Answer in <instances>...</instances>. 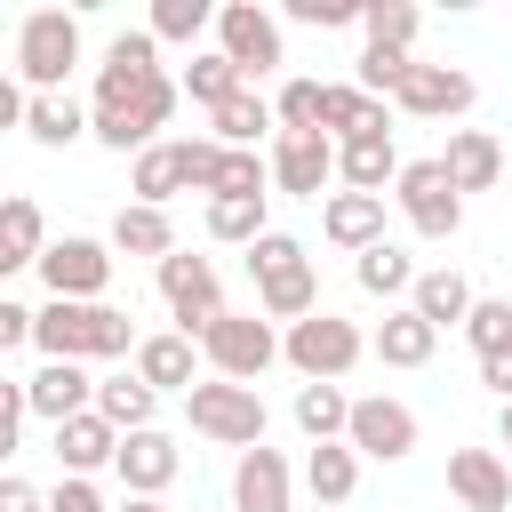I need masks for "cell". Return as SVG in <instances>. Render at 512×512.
Masks as SVG:
<instances>
[{
  "label": "cell",
  "instance_id": "obj_37",
  "mask_svg": "<svg viewBox=\"0 0 512 512\" xmlns=\"http://www.w3.org/2000/svg\"><path fill=\"white\" fill-rule=\"evenodd\" d=\"M360 32H368V48H416V32H424V16L408 8V0H368L360 8Z\"/></svg>",
  "mask_w": 512,
  "mask_h": 512
},
{
  "label": "cell",
  "instance_id": "obj_7",
  "mask_svg": "<svg viewBox=\"0 0 512 512\" xmlns=\"http://www.w3.org/2000/svg\"><path fill=\"white\" fill-rule=\"evenodd\" d=\"M392 200H400V216L424 240H456V224H464V192H456V176L440 160H408L400 184H392Z\"/></svg>",
  "mask_w": 512,
  "mask_h": 512
},
{
  "label": "cell",
  "instance_id": "obj_36",
  "mask_svg": "<svg viewBox=\"0 0 512 512\" xmlns=\"http://www.w3.org/2000/svg\"><path fill=\"white\" fill-rule=\"evenodd\" d=\"M184 88H192V104H208V112H216V104H232V96L248 88V72H240L224 48H208V56H192V64H184Z\"/></svg>",
  "mask_w": 512,
  "mask_h": 512
},
{
  "label": "cell",
  "instance_id": "obj_38",
  "mask_svg": "<svg viewBox=\"0 0 512 512\" xmlns=\"http://www.w3.org/2000/svg\"><path fill=\"white\" fill-rule=\"evenodd\" d=\"M272 224H264V200H208V240H232V248H256Z\"/></svg>",
  "mask_w": 512,
  "mask_h": 512
},
{
  "label": "cell",
  "instance_id": "obj_33",
  "mask_svg": "<svg viewBox=\"0 0 512 512\" xmlns=\"http://www.w3.org/2000/svg\"><path fill=\"white\" fill-rule=\"evenodd\" d=\"M296 424H304L312 448H320V440H344V432H352V400H344L336 384H296Z\"/></svg>",
  "mask_w": 512,
  "mask_h": 512
},
{
  "label": "cell",
  "instance_id": "obj_6",
  "mask_svg": "<svg viewBox=\"0 0 512 512\" xmlns=\"http://www.w3.org/2000/svg\"><path fill=\"white\" fill-rule=\"evenodd\" d=\"M184 416H192V432L200 440H224V448H264V392L256 384H192L184 392Z\"/></svg>",
  "mask_w": 512,
  "mask_h": 512
},
{
  "label": "cell",
  "instance_id": "obj_30",
  "mask_svg": "<svg viewBox=\"0 0 512 512\" xmlns=\"http://www.w3.org/2000/svg\"><path fill=\"white\" fill-rule=\"evenodd\" d=\"M96 416H104V424H120V432H152L160 392H152L144 376H104V384H96Z\"/></svg>",
  "mask_w": 512,
  "mask_h": 512
},
{
  "label": "cell",
  "instance_id": "obj_1",
  "mask_svg": "<svg viewBox=\"0 0 512 512\" xmlns=\"http://www.w3.org/2000/svg\"><path fill=\"white\" fill-rule=\"evenodd\" d=\"M176 112V80L160 72V40L152 32H120L104 48V72H96V144L104 152H152V136L168 128Z\"/></svg>",
  "mask_w": 512,
  "mask_h": 512
},
{
  "label": "cell",
  "instance_id": "obj_47",
  "mask_svg": "<svg viewBox=\"0 0 512 512\" xmlns=\"http://www.w3.org/2000/svg\"><path fill=\"white\" fill-rule=\"evenodd\" d=\"M480 384H488L496 400H512V352H496V360H480Z\"/></svg>",
  "mask_w": 512,
  "mask_h": 512
},
{
  "label": "cell",
  "instance_id": "obj_23",
  "mask_svg": "<svg viewBox=\"0 0 512 512\" xmlns=\"http://www.w3.org/2000/svg\"><path fill=\"white\" fill-rule=\"evenodd\" d=\"M320 232H328L336 248L368 256V248L384 240V200H376V192H328V208H320Z\"/></svg>",
  "mask_w": 512,
  "mask_h": 512
},
{
  "label": "cell",
  "instance_id": "obj_44",
  "mask_svg": "<svg viewBox=\"0 0 512 512\" xmlns=\"http://www.w3.org/2000/svg\"><path fill=\"white\" fill-rule=\"evenodd\" d=\"M32 304H0V352H16V344H32Z\"/></svg>",
  "mask_w": 512,
  "mask_h": 512
},
{
  "label": "cell",
  "instance_id": "obj_27",
  "mask_svg": "<svg viewBox=\"0 0 512 512\" xmlns=\"http://www.w3.org/2000/svg\"><path fill=\"white\" fill-rule=\"evenodd\" d=\"M136 376H144L152 392H192V384H200V376H192V336H184V328L144 336V344H136Z\"/></svg>",
  "mask_w": 512,
  "mask_h": 512
},
{
  "label": "cell",
  "instance_id": "obj_24",
  "mask_svg": "<svg viewBox=\"0 0 512 512\" xmlns=\"http://www.w3.org/2000/svg\"><path fill=\"white\" fill-rule=\"evenodd\" d=\"M400 152H392V136H360V144H336V176H344V192H376L384 200V184H400Z\"/></svg>",
  "mask_w": 512,
  "mask_h": 512
},
{
  "label": "cell",
  "instance_id": "obj_45",
  "mask_svg": "<svg viewBox=\"0 0 512 512\" xmlns=\"http://www.w3.org/2000/svg\"><path fill=\"white\" fill-rule=\"evenodd\" d=\"M48 512H112V504H104V496H96L88 480H64V488L48 496Z\"/></svg>",
  "mask_w": 512,
  "mask_h": 512
},
{
  "label": "cell",
  "instance_id": "obj_39",
  "mask_svg": "<svg viewBox=\"0 0 512 512\" xmlns=\"http://www.w3.org/2000/svg\"><path fill=\"white\" fill-rule=\"evenodd\" d=\"M464 344H472L480 360L512 352V296H480V304H472V320H464Z\"/></svg>",
  "mask_w": 512,
  "mask_h": 512
},
{
  "label": "cell",
  "instance_id": "obj_4",
  "mask_svg": "<svg viewBox=\"0 0 512 512\" xmlns=\"http://www.w3.org/2000/svg\"><path fill=\"white\" fill-rule=\"evenodd\" d=\"M72 64H80V16L72 8H32L16 24V72L32 80V96H56Z\"/></svg>",
  "mask_w": 512,
  "mask_h": 512
},
{
  "label": "cell",
  "instance_id": "obj_5",
  "mask_svg": "<svg viewBox=\"0 0 512 512\" xmlns=\"http://www.w3.org/2000/svg\"><path fill=\"white\" fill-rule=\"evenodd\" d=\"M360 352H368V336H360L352 320H336V312H312V320H296V328L280 336V360H288L304 384H336V376H352Z\"/></svg>",
  "mask_w": 512,
  "mask_h": 512
},
{
  "label": "cell",
  "instance_id": "obj_3",
  "mask_svg": "<svg viewBox=\"0 0 512 512\" xmlns=\"http://www.w3.org/2000/svg\"><path fill=\"white\" fill-rule=\"evenodd\" d=\"M248 272H256V304H264V320H312L320 312V280H312V256H304V240H288V232H264L256 248H248Z\"/></svg>",
  "mask_w": 512,
  "mask_h": 512
},
{
  "label": "cell",
  "instance_id": "obj_20",
  "mask_svg": "<svg viewBox=\"0 0 512 512\" xmlns=\"http://www.w3.org/2000/svg\"><path fill=\"white\" fill-rule=\"evenodd\" d=\"M120 440H128V432H120V424H104L96 408H88V416H72V424H56V464H64V480H88L96 464H112V456H120Z\"/></svg>",
  "mask_w": 512,
  "mask_h": 512
},
{
  "label": "cell",
  "instance_id": "obj_11",
  "mask_svg": "<svg viewBox=\"0 0 512 512\" xmlns=\"http://www.w3.org/2000/svg\"><path fill=\"white\" fill-rule=\"evenodd\" d=\"M40 280L64 304H104V288H112V240H48Z\"/></svg>",
  "mask_w": 512,
  "mask_h": 512
},
{
  "label": "cell",
  "instance_id": "obj_25",
  "mask_svg": "<svg viewBox=\"0 0 512 512\" xmlns=\"http://www.w3.org/2000/svg\"><path fill=\"white\" fill-rule=\"evenodd\" d=\"M112 248H120V256H152V264H168V256H176V224H168V208L128 200V208L112 216Z\"/></svg>",
  "mask_w": 512,
  "mask_h": 512
},
{
  "label": "cell",
  "instance_id": "obj_16",
  "mask_svg": "<svg viewBox=\"0 0 512 512\" xmlns=\"http://www.w3.org/2000/svg\"><path fill=\"white\" fill-rule=\"evenodd\" d=\"M24 400H32V416L72 424V416H88V408H96V384L80 376V360H40V368L24 376Z\"/></svg>",
  "mask_w": 512,
  "mask_h": 512
},
{
  "label": "cell",
  "instance_id": "obj_18",
  "mask_svg": "<svg viewBox=\"0 0 512 512\" xmlns=\"http://www.w3.org/2000/svg\"><path fill=\"white\" fill-rule=\"evenodd\" d=\"M112 472H120V488H128V496H160V488L184 472V456H176V440H168V432H128V440H120V456H112Z\"/></svg>",
  "mask_w": 512,
  "mask_h": 512
},
{
  "label": "cell",
  "instance_id": "obj_28",
  "mask_svg": "<svg viewBox=\"0 0 512 512\" xmlns=\"http://www.w3.org/2000/svg\"><path fill=\"white\" fill-rule=\"evenodd\" d=\"M304 488H312V504H352V488H360V456H352V440H320L312 456H304Z\"/></svg>",
  "mask_w": 512,
  "mask_h": 512
},
{
  "label": "cell",
  "instance_id": "obj_10",
  "mask_svg": "<svg viewBox=\"0 0 512 512\" xmlns=\"http://www.w3.org/2000/svg\"><path fill=\"white\" fill-rule=\"evenodd\" d=\"M216 48H224L248 80H264V72L288 64V56H280V24H272V8H256V0H224V8H216Z\"/></svg>",
  "mask_w": 512,
  "mask_h": 512
},
{
  "label": "cell",
  "instance_id": "obj_40",
  "mask_svg": "<svg viewBox=\"0 0 512 512\" xmlns=\"http://www.w3.org/2000/svg\"><path fill=\"white\" fill-rule=\"evenodd\" d=\"M208 24H216L208 0H152V24H144V32H152V40H200Z\"/></svg>",
  "mask_w": 512,
  "mask_h": 512
},
{
  "label": "cell",
  "instance_id": "obj_8",
  "mask_svg": "<svg viewBox=\"0 0 512 512\" xmlns=\"http://www.w3.org/2000/svg\"><path fill=\"white\" fill-rule=\"evenodd\" d=\"M200 352H208V368H216L224 384H256V376L280 360V336H272V320H256V312H224V320L200 336Z\"/></svg>",
  "mask_w": 512,
  "mask_h": 512
},
{
  "label": "cell",
  "instance_id": "obj_14",
  "mask_svg": "<svg viewBox=\"0 0 512 512\" xmlns=\"http://www.w3.org/2000/svg\"><path fill=\"white\" fill-rule=\"evenodd\" d=\"M328 176H336V136H272V184L280 192H296V200H320L328 192Z\"/></svg>",
  "mask_w": 512,
  "mask_h": 512
},
{
  "label": "cell",
  "instance_id": "obj_22",
  "mask_svg": "<svg viewBox=\"0 0 512 512\" xmlns=\"http://www.w3.org/2000/svg\"><path fill=\"white\" fill-rule=\"evenodd\" d=\"M440 168L456 176V192H496V176H504V144H496L488 128H448Z\"/></svg>",
  "mask_w": 512,
  "mask_h": 512
},
{
  "label": "cell",
  "instance_id": "obj_21",
  "mask_svg": "<svg viewBox=\"0 0 512 512\" xmlns=\"http://www.w3.org/2000/svg\"><path fill=\"white\" fill-rule=\"evenodd\" d=\"M320 136H336V144L392 136V112H384V96H368L360 80H336V88H328V120H320Z\"/></svg>",
  "mask_w": 512,
  "mask_h": 512
},
{
  "label": "cell",
  "instance_id": "obj_2",
  "mask_svg": "<svg viewBox=\"0 0 512 512\" xmlns=\"http://www.w3.org/2000/svg\"><path fill=\"white\" fill-rule=\"evenodd\" d=\"M32 344L48 360H120V352H136V328H128L120 304H64V296H48L40 320H32Z\"/></svg>",
  "mask_w": 512,
  "mask_h": 512
},
{
  "label": "cell",
  "instance_id": "obj_26",
  "mask_svg": "<svg viewBox=\"0 0 512 512\" xmlns=\"http://www.w3.org/2000/svg\"><path fill=\"white\" fill-rule=\"evenodd\" d=\"M40 256H48V224H40V200H24V192H16V200L0 208V272H24V264L40 272Z\"/></svg>",
  "mask_w": 512,
  "mask_h": 512
},
{
  "label": "cell",
  "instance_id": "obj_34",
  "mask_svg": "<svg viewBox=\"0 0 512 512\" xmlns=\"http://www.w3.org/2000/svg\"><path fill=\"white\" fill-rule=\"evenodd\" d=\"M208 120H216V144H232V152H256V136H264L280 112H272L256 88H240V96H232V104H216Z\"/></svg>",
  "mask_w": 512,
  "mask_h": 512
},
{
  "label": "cell",
  "instance_id": "obj_9",
  "mask_svg": "<svg viewBox=\"0 0 512 512\" xmlns=\"http://www.w3.org/2000/svg\"><path fill=\"white\" fill-rule=\"evenodd\" d=\"M160 296H168V312H176V328H184L192 344L224 320V288H216V264H208V256H184V248H176V256L160 264Z\"/></svg>",
  "mask_w": 512,
  "mask_h": 512
},
{
  "label": "cell",
  "instance_id": "obj_17",
  "mask_svg": "<svg viewBox=\"0 0 512 512\" xmlns=\"http://www.w3.org/2000/svg\"><path fill=\"white\" fill-rule=\"evenodd\" d=\"M288 488H296V472H288L280 448H248L232 464V512H296Z\"/></svg>",
  "mask_w": 512,
  "mask_h": 512
},
{
  "label": "cell",
  "instance_id": "obj_41",
  "mask_svg": "<svg viewBox=\"0 0 512 512\" xmlns=\"http://www.w3.org/2000/svg\"><path fill=\"white\" fill-rule=\"evenodd\" d=\"M408 72H416V56H400V48H368V56H360V88H368V96H400Z\"/></svg>",
  "mask_w": 512,
  "mask_h": 512
},
{
  "label": "cell",
  "instance_id": "obj_19",
  "mask_svg": "<svg viewBox=\"0 0 512 512\" xmlns=\"http://www.w3.org/2000/svg\"><path fill=\"white\" fill-rule=\"evenodd\" d=\"M368 352H376L384 368H424V360L440 352V328H432V320H424L416 304H400V312H384V320H376Z\"/></svg>",
  "mask_w": 512,
  "mask_h": 512
},
{
  "label": "cell",
  "instance_id": "obj_46",
  "mask_svg": "<svg viewBox=\"0 0 512 512\" xmlns=\"http://www.w3.org/2000/svg\"><path fill=\"white\" fill-rule=\"evenodd\" d=\"M0 512H48V496H40L32 480H16V472H8V480H0Z\"/></svg>",
  "mask_w": 512,
  "mask_h": 512
},
{
  "label": "cell",
  "instance_id": "obj_15",
  "mask_svg": "<svg viewBox=\"0 0 512 512\" xmlns=\"http://www.w3.org/2000/svg\"><path fill=\"white\" fill-rule=\"evenodd\" d=\"M448 496L464 512H512V472L496 448H456L448 456Z\"/></svg>",
  "mask_w": 512,
  "mask_h": 512
},
{
  "label": "cell",
  "instance_id": "obj_12",
  "mask_svg": "<svg viewBox=\"0 0 512 512\" xmlns=\"http://www.w3.org/2000/svg\"><path fill=\"white\" fill-rule=\"evenodd\" d=\"M352 456H376V464H400V456H416V408L408 400H384V392H368V400H352Z\"/></svg>",
  "mask_w": 512,
  "mask_h": 512
},
{
  "label": "cell",
  "instance_id": "obj_31",
  "mask_svg": "<svg viewBox=\"0 0 512 512\" xmlns=\"http://www.w3.org/2000/svg\"><path fill=\"white\" fill-rule=\"evenodd\" d=\"M24 136H32V144H48V152H64V144L96 136V120H88L72 96H32V112H24Z\"/></svg>",
  "mask_w": 512,
  "mask_h": 512
},
{
  "label": "cell",
  "instance_id": "obj_35",
  "mask_svg": "<svg viewBox=\"0 0 512 512\" xmlns=\"http://www.w3.org/2000/svg\"><path fill=\"white\" fill-rule=\"evenodd\" d=\"M128 192H136L144 208H168V200L184 192V152H176V144H152V152H136V176H128Z\"/></svg>",
  "mask_w": 512,
  "mask_h": 512
},
{
  "label": "cell",
  "instance_id": "obj_50",
  "mask_svg": "<svg viewBox=\"0 0 512 512\" xmlns=\"http://www.w3.org/2000/svg\"><path fill=\"white\" fill-rule=\"evenodd\" d=\"M312 512H328V504H312Z\"/></svg>",
  "mask_w": 512,
  "mask_h": 512
},
{
  "label": "cell",
  "instance_id": "obj_32",
  "mask_svg": "<svg viewBox=\"0 0 512 512\" xmlns=\"http://www.w3.org/2000/svg\"><path fill=\"white\" fill-rule=\"evenodd\" d=\"M352 280H360L368 296H416V280H424V272L408 264V248H400V240H376L368 256H352Z\"/></svg>",
  "mask_w": 512,
  "mask_h": 512
},
{
  "label": "cell",
  "instance_id": "obj_29",
  "mask_svg": "<svg viewBox=\"0 0 512 512\" xmlns=\"http://www.w3.org/2000/svg\"><path fill=\"white\" fill-rule=\"evenodd\" d=\"M408 304H416V312H424L432 328H464L480 296H472V280H464V272H448V264H432V272L416 280V296H408Z\"/></svg>",
  "mask_w": 512,
  "mask_h": 512
},
{
  "label": "cell",
  "instance_id": "obj_48",
  "mask_svg": "<svg viewBox=\"0 0 512 512\" xmlns=\"http://www.w3.org/2000/svg\"><path fill=\"white\" fill-rule=\"evenodd\" d=\"M112 512H168V504H160V496H120Z\"/></svg>",
  "mask_w": 512,
  "mask_h": 512
},
{
  "label": "cell",
  "instance_id": "obj_43",
  "mask_svg": "<svg viewBox=\"0 0 512 512\" xmlns=\"http://www.w3.org/2000/svg\"><path fill=\"white\" fill-rule=\"evenodd\" d=\"M176 152H184V184H192V192H216V168H224V144H216V136H184Z\"/></svg>",
  "mask_w": 512,
  "mask_h": 512
},
{
  "label": "cell",
  "instance_id": "obj_13",
  "mask_svg": "<svg viewBox=\"0 0 512 512\" xmlns=\"http://www.w3.org/2000/svg\"><path fill=\"white\" fill-rule=\"evenodd\" d=\"M472 96H480V88H472L464 64H416L392 104H400L408 120H456V112H472Z\"/></svg>",
  "mask_w": 512,
  "mask_h": 512
},
{
  "label": "cell",
  "instance_id": "obj_49",
  "mask_svg": "<svg viewBox=\"0 0 512 512\" xmlns=\"http://www.w3.org/2000/svg\"><path fill=\"white\" fill-rule=\"evenodd\" d=\"M496 440H504V448H512V400H504V408H496Z\"/></svg>",
  "mask_w": 512,
  "mask_h": 512
},
{
  "label": "cell",
  "instance_id": "obj_42",
  "mask_svg": "<svg viewBox=\"0 0 512 512\" xmlns=\"http://www.w3.org/2000/svg\"><path fill=\"white\" fill-rule=\"evenodd\" d=\"M360 8L368 0H288V16L312 24V32H344V24H360Z\"/></svg>",
  "mask_w": 512,
  "mask_h": 512
}]
</instances>
